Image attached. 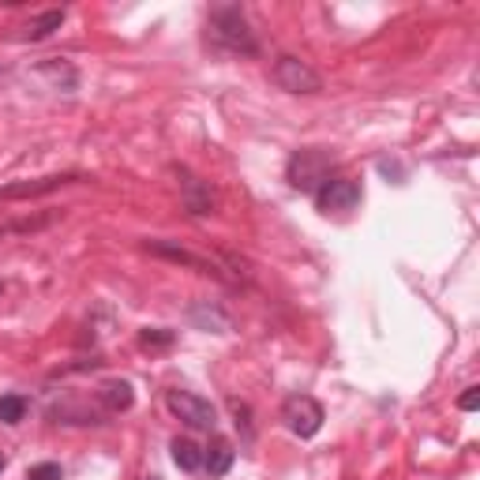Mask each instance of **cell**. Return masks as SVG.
<instances>
[{
    "instance_id": "cell-4",
    "label": "cell",
    "mask_w": 480,
    "mask_h": 480,
    "mask_svg": "<svg viewBox=\"0 0 480 480\" xmlns=\"http://www.w3.org/2000/svg\"><path fill=\"white\" fill-rule=\"evenodd\" d=\"M166 405H169V413L176 417V420H184L188 428H203V432H210L215 428V420H218V413H215V405H210L207 398H199V395H191V390H181V386H173L169 395H166Z\"/></svg>"
},
{
    "instance_id": "cell-16",
    "label": "cell",
    "mask_w": 480,
    "mask_h": 480,
    "mask_svg": "<svg viewBox=\"0 0 480 480\" xmlns=\"http://www.w3.org/2000/svg\"><path fill=\"white\" fill-rule=\"evenodd\" d=\"M27 409H30V402L23 395H4V398H0V420H4V424H20L27 417Z\"/></svg>"
},
{
    "instance_id": "cell-2",
    "label": "cell",
    "mask_w": 480,
    "mask_h": 480,
    "mask_svg": "<svg viewBox=\"0 0 480 480\" xmlns=\"http://www.w3.org/2000/svg\"><path fill=\"white\" fill-rule=\"evenodd\" d=\"M289 184L297 191H305V195H315L319 188H323L330 176H334V166H330V154L327 151H319V147H308V151H297L289 158Z\"/></svg>"
},
{
    "instance_id": "cell-7",
    "label": "cell",
    "mask_w": 480,
    "mask_h": 480,
    "mask_svg": "<svg viewBox=\"0 0 480 480\" xmlns=\"http://www.w3.org/2000/svg\"><path fill=\"white\" fill-rule=\"evenodd\" d=\"M315 203L323 215H330V210H353L361 203V181H353V176H330V181L315 191Z\"/></svg>"
},
{
    "instance_id": "cell-1",
    "label": "cell",
    "mask_w": 480,
    "mask_h": 480,
    "mask_svg": "<svg viewBox=\"0 0 480 480\" xmlns=\"http://www.w3.org/2000/svg\"><path fill=\"white\" fill-rule=\"evenodd\" d=\"M207 42L218 53H229V57H259V42L256 30L248 27L244 12L237 4H222L210 12L207 20Z\"/></svg>"
},
{
    "instance_id": "cell-17",
    "label": "cell",
    "mask_w": 480,
    "mask_h": 480,
    "mask_svg": "<svg viewBox=\"0 0 480 480\" xmlns=\"http://www.w3.org/2000/svg\"><path fill=\"white\" fill-rule=\"evenodd\" d=\"M176 342V334L166 330V327H147V330H139V346L143 349H166Z\"/></svg>"
},
{
    "instance_id": "cell-6",
    "label": "cell",
    "mask_w": 480,
    "mask_h": 480,
    "mask_svg": "<svg viewBox=\"0 0 480 480\" xmlns=\"http://www.w3.org/2000/svg\"><path fill=\"white\" fill-rule=\"evenodd\" d=\"M86 181L83 173H53V176H38V181H15L0 188V203H12V199H38V195H49L64 184H79Z\"/></svg>"
},
{
    "instance_id": "cell-10",
    "label": "cell",
    "mask_w": 480,
    "mask_h": 480,
    "mask_svg": "<svg viewBox=\"0 0 480 480\" xmlns=\"http://www.w3.org/2000/svg\"><path fill=\"white\" fill-rule=\"evenodd\" d=\"M151 256H158V259H169V263H184V266H191L195 274H210V278H225L222 271L210 259H199L195 252H188V248H181V244H173V240H147L143 244Z\"/></svg>"
},
{
    "instance_id": "cell-3",
    "label": "cell",
    "mask_w": 480,
    "mask_h": 480,
    "mask_svg": "<svg viewBox=\"0 0 480 480\" xmlns=\"http://www.w3.org/2000/svg\"><path fill=\"white\" fill-rule=\"evenodd\" d=\"M271 76L281 91H289V94H319L323 91V76L300 57H278Z\"/></svg>"
},
{
    "instance_id": "cell-9",
    "label": "cell",
    "mask_w": 480,
    "mask_h": 480,
    "mask_svg": "<svg viewBox=\"0 0 480 480\" xmlns=\"http://www.w3.org/2000/svg\"><path fill=\"white\" fill-rule=\"evenodd\" d=\"M34 76H38V79L49 86V91H57V94H76V91H79V72H76V64L64 61V57L42 61L38 68H34Z\"/></svg>"
},
{
    "instance_id": "cell-21",
    "label": "cell",
    "mask_w": 480,
    "mask_h": 480,
    "mask_svg": "<svg viewBox=\"0 0 480 480\" xmlns=\"http://www.w3.org/2000/svg\"><path fill=\"white\" fill-rule=\"evenodd\" d=\"M0 76H8V64L4 61H0Z\"/></svg>"
},
{
    "instance_id": "cell-8",
    "label": "cell",
    "mask_w": 480,
    "mask_h": 480,
    "mask_svg": "<svg viewBox=\"0 0 480 480\" xmlns=\"http://www.w3.org/2000/svg\"><path fill=\"white\" fill-rule=\"evenodd\" d=\"M176 176H181V199H184V210H188V215H195V218L215 215V203H218L215 188H210L203 176L188 173V169H176Z\"/></svg>"
},
{
    "instance_id": "cell-19",
    "label": "cell",
    "mask_w": 480,
    "mask_h": 480,
    "mask_svg": "<svg viewBox=\"0 0 480 480\" xmlns=\"http://www.w3.org/2000/svg\"><path fill=\"white\" fill-rule=\"evenodd\" d=\"M229 409H233V417H237V428H244V439H252V409H248L244 402H229Z\"/></svg>"
},
{
    "instance_id": "cell-20",
    "label": "cell",
    "mask_w": 480,
    "mask_h": 480,
    "mask_svg": "<svg viewBox=\"0 0 480 480\" xmlns=\"http://www.w3.org/2000/svg\"><path fill=\"white\" fill-rule=\"evenodd\" d=\"M458 409H466V413H473V409H480V386H469L466 395L458 398Z\"/></svg>"
},
{
    "instance_id": "cell-22",
    "label": "cell",
    "mask_w": 480,
    "mask_h": 480,
    "mask_svg": "<svg viewBox=\"0 0 480 480\" xmlns=\"http://www.w3.org/2000/svg\"><path fill=\"white\" fill-rule=\"evenodd\" d=\"M0 469H4V458H0Z\"/></svg>"
},
{
    "instance_id": "cell-18",
    "label": "cell",
    "mask_w": 480,
    "mask_h": 480,
    "mask_svg": "<svg viewBox=\"0 0 480 480\" xmlns=\"http://www.w3.org/2000/svg\"><path fill=\"white\" fill-rule=\"evenodd\" d=\"M27 480H64V473H61L57 461H42V466H30Z\"/></svg>"
},
{
    "instance_id": "cell-11",
    "label": "cell",
    "mask_w": 480,
    "mask_h": 480,
    "mask_svg": "<svg viewBox=\"0 0 480 480\" xmlns=\"http://www.w3.org/2000/svg\"><path fill=\"white\" fill-rule=\"evenodd\" d=\"M188 319L199 330H210V334H229L233 330V319H229L218 305H210V300H195V305L188 308Z\"/></svg>"
},
{
    "instance_id": "cell-15",
    "label": "cell",
    "mask_w": 480,
    "mask_h": 480,
    "mask_svg": "<svg viewBox=\"0 0 480 480\" xmlns=\"http://www.w3.org/2000/svg\"><path fill=\"white\" fill-rule=\"evenodd\" d=\"M173 461L184 473H195V469H203V451L191 439H173Z\"/></svg>"
},
{
    "instance_id": "cell-5",
    "label": "cell",
    "mask_w": 480,
    "mask_h": 480,
    "mask_svg": "<svg viewBox=\"0 0 480 480\" xmlns=\"http://www.w3.org/2000/svg\"><path fill=\"white\" fill-rule=\"evenodd\" d=\"M281 420L286 428L300 439H312L319 428H323V405H319L312 395H289L281 402Z\"/></svg>"
},
{
    "instance_id": "cell-13",
    "label": "cell",
    "mask_w": 480,
    "mask_h": 480,
    "mask_svg": "<svg viewBox=\"0 0 480 480\" xmlns=\"http://www.w3.org/2000/svg\"><path fill=\"white\" fill-rule=\"evenodd\" d=\"M233 458H237L233 443L222 439V435H215V439H210V447H207V454H203V466L210 469V476H225L229 466H233Z\"/></svg>"
},
{
    "instance_id": "cell-14",
    "label": "cell",
    "mask_w": 480,
    "mask_h": 480,
    "mask_svg": "<svg viewBox=\"0 0 480 480\" xmlns=\"http://www.w3.org/2000/svg\"><path fill=\"white\" fill-rule=\"evenodd\" d=\"M68 20V12L64 8H53V12H42V15H34V20L23 27V38L27 42H45L53 30H61Z\"/></svg>"
},
{
    "instance_id": "cell-12",
    "label": "cell",
    "mask_w": 480,
    "mask_h": 480,
    "mask_svg": "<svg viewBox=\"0 0 480 480\" xmlns=\"http://www.w3.org/2000/svg\"><path fill=\"white\" fill-rule=\"evenodd\" d=\"M98 402L105 405V413H124V409H132L135 390H132V383H124V379H110V383L98 386Z\"/></svg>"
}]
</instances>
